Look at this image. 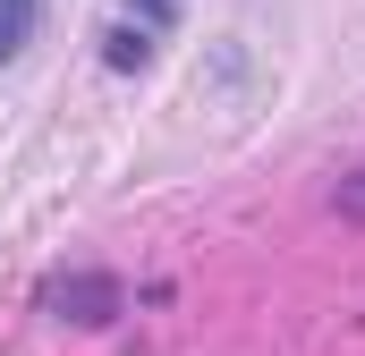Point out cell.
I'll use <instances>...</instances> for the list:
<instances>
[{
  "label": "cell",
  "mask_w": 365,
  "mask_h": 356,
  "mask_svg": "<svg viewBox=\"0 0 365 356\" xmlns=\"http://www.w3.org/2000/svg\"><path fill=\"white\" fill-rule=\"evenodd\" d=\"M43 305H51L60 323H110V314H119V280H102V271L51 280V288H43Z\"/></svg>",
  "instance_id": "cell-1"
},
{
  "label": "cell",
  "mask_w": 365,
  "mask_h": 356,
  "mask_svg": "<svg viewBox=\"0 0 365 356\" xmlns=\"http://www.w3.org/2000/svg\"><path fill=\"white\" fill-rule=\"evenodd\" d=\"M43 26V0H0V60H17Z\"/></svg>",
  "instance_id": "cell-2"
},
{
  "label": "cell",
  "mask_w": 365,
  "mask_h": 356,
  "mask_svg": "<svg viewBox=\"0 0 365 356\" xmlns=\"http://www.w3.org/2000/svg\"><path fill=\"white\" fill-rule=\"evenodd\" d=\"M349 212H365V178H357V187H349Z\"/></svg>",
  "instance_id": "cell-3"
}]
</instances>
